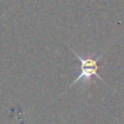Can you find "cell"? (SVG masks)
Wrapping results in <instances>:
<instances>
[{"mask_svg":"<svg viewBox=\"0 0 124 124\" xmlns=\"http://www.w3.org/2000/svg\"><path fill=\"white\" fill-rule=\"evenodd\" d=\"M71 50H72V52L75 54V56L77 57V59L80 62V73H79V75L75 78V80L70 84L69 88L72 87L74 84H76L78 80L83 79L84 81H85V80L88 81V80H90V78H91L92 77H94V76L97 77L103 83L106 84V81L104 80V78L98 74V69H99L98 62H99V60L103 57L104 53H102V54L98 55L97 57L93 58V57H91V56L82 57V56H80L76 50H74V49H71Z\"/></svg>","mask_w":124,"mask_h":124,"instance_id":"cell-1","label":"cell"}]
</instances>
